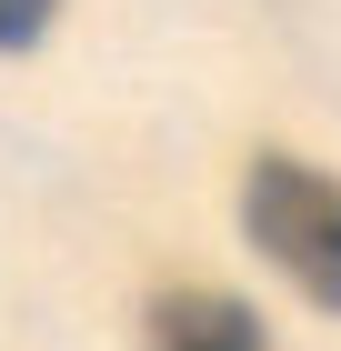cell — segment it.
<instances>
[{
  "instance_id": "cell-1",
  "label": "cell",
  "mask_w": 341,
  "mask_h": 351,
  "mask_svg": "<svg viewBox=\"0 0 341 351\" xmlns=\"http://www.w3.org/2000/svg\"><path fill=\"white\" fill-rule=\"evenodd\" d=\"M241 221H251L261 261H281L321 311H341V181H331V171L281 161V151L251 161V181H241Z\"/></svg>"
},
{
  "instance_id": "cell-2",
  "label": "cell",
  "mask_w": 341,
  "mask_h": 351,
  "mask_svg": "<svg viewBox=\"0 0 341 351\" xmlns=\"http://www.w3.org/2000/svg\"><path fill=\"white\" fill-rule=\"evenodd\" d=\"M151 351H271V331L231 291H161L151 301Z\"/></svg>"
},
{
  "instance_id": "cell-3",
  "label": "cell",
  "mask_w": 341,
  "mask_h": 351,
  "mask_svg": "<svg viewBox=\"0 0 341 351\" xmlns=\"http://www.w3.org/2000/svg\"><path fill=\"white\" fill-rule=\"evenodd\" d=\"M51 10L60 0H0V51H30V40L51 30Z\"/></svg>"
}]
</instances>
